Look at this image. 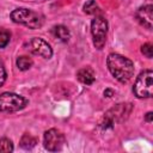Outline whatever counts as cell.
<instances>
[{
    "mask_svg": "<svg viewBox=\"0 0 153 153\" xmlns=\"http://www.w3.org/2000/svg\"><path fill=\"white\" fill-rule=\"evenodd\" d=\"M12 22L24 25L29 29H39L43 25V17L29 8H16L10 14Z\"/></svg>",
    "mask_w": 153,
    "mask_h": 153,
    "instance_id": "2",
    "label": "cell"
},
{
    "mask_svg": "<svg viewBox=\"0 0 153 153\" xmlns=\"http://www.w3.org/2000/svg\"><path fill=\"white\" fill-rule=\"evenodd\" d=\"M53 33L56 38H59L62 42H67L71 38V32L65 25H56L53 29Z\"/></svg>",
    "mask_w": 153,
    "mask_h": 153,
    "instance_id": "11",
    "label": "cell"
},
{
    "mask_svg": "<svg viewBox=\"0 0 153 153\" xmlns=\"http://www.w3.org/2000/svg\"><path fill=\"white\" fill-rule=\"evenodd\" d=\"M43 142H44V147L48 151L57 152V151H61L63 145L66 143V137L59 129L51 128L44 133Z\"/></svg>",
    "mask_w": 153,
    "mask_h": 153,
    "instance_id": "7",
    "label": "cell"
},
{
    "mask_svg": "<svg viewBox=\"0 0 153 153\" xmlns=\"http://www.w3.org/2000/svg\"><path fill=\"white\" fill-rule=\"evenodd\" d=\"M141 53H142L146 57L151 59V57L153 56V45H152L151 43H145V44L141 47Z\"/></svg>",
    "mask_w": 153,
    "mask_h": 153,
    "instance_id": "17",
    "label": "cell"
},
{
    "mask_svg": "<svg viewBox=\"0 0 153 153\" xmlns=\"http://www.w3.org/2000/svg\"><path fill=\"white\" fill-rule=\"evenodd\" d=\"M153 72L151 69H146L139 74L135 80L133 92L137 98H151L153 94V84H152Z\"/></svg>",
    "mask_w": 153,
    "mask_h": 153,
    "instance_id": "5",
    "label": "cell"
},
{
    "mask_svg": "<svg viewBox=\"0 0 153 153\" xmlns=\"http://www.w3.org/2000/svg\"><path fill=\"white\" fill-rule=\"evenodd\" d=\"M11 39V32L4 27H0V48H5Z\"/></svg>",
    "mask_w": 153,
    "mask_h": 153,
    "instance_id": "15",
    "label": "cell"
},
{
    "mask_svg": "<svg viewBox=\"0 0 153 153\" xmlns=\"http://www.w3.org/2000/svg\"><path fill=\"white\" fill-rule=\"evenodd\" d=\"M91 33L93 39V45L100 50L105 45L108 35V22L102 16H96L91 22Z\"/></svg>",
    "mask_w": 153,
    "mask_h": 153,
    "instance_id": "6",
    "label": "cell"
},
{
    "mask_svg": "<svg viewBox=\"0 0 153 153\" xmlns=\"http://www.w3.org/2000/svg\"><path fill=\"white\" fill-rule=\"evenodd\" d=\"M112 94H114V91L110 90V88H106V90L104 91V96H105V97H111Z\"/></svg>",
    "mask_w": 153,
    "mask_h": 153,
    "instance_id": "20",
    "label": "cell"
},
{
    "mask_svg": "<svg viewBox=\"0 0 153 153\" xmlns=\"http://www.w3.org/2000/svg\"><path fill=\"white\" fill-rule=\"evenodd\" d=\"M16 63H17V67L20 71H27V69L31 68V66H32L33 62H32V60L29 56H19L17 59Z\"/></svg>",
    "mask_w": 153,
    "mask_h": 153,
    "instance_id": "13",
    "label": "cell"
},
{
    "mask_svg": "<svg viewBox=\"0 0 153 153\" xmlns=\"http://www.w3.org/2000/svg\"><path fill=\"white\" fill-rule=\"evenodd\" d=\"M136 19L139 20V23L141 25H143L147 29H152V24H153V6L149 5H145L139 7V10L135 13Z\"/></svg>",
    "mask_w": 153,
    "mask_h": 153,
    "instance_id": "9",
    "label": "cell"
},
{
    "mask_svg": "<svg viewBox=\"0 0 153 153\" xmlns=\"http://www.w3.org/2000/svg\"><path fill=\"white\" fill-rule=\"evenodd\" d=\"M82 10H84V12L87 13V14H96V16L100 12V8L98 7V5H97V2H96L94 0H88V1L82 6Z\"/></svg>",
    "mask_w": 153,
    "mask_h": 153,
    "instance_id": "14",
    "label": "cell"
},
{
    "mask_svg": "<svg viewBox=\"0 0 153 153\" xmlns=\"http://www.w3.org/2000/svg\"><path fill=\"white\" fill-rule=\"evenodd\" d=\"M152 120H153V112H152V111H149V112H147V114H146V116H145V121H146V122H148V123H151V122H152Z\"/></svg>",
    "mask_w": 153,
    "mask_h": 153,
    "instance_id": "19",
    "label": "cell"
},
{
    "mask_svg": "<svg viewBox=\"0 0 153 153\" xmlns=\"http://www.w3.org/2000/svg\"><path fill=\"white\" fill-rule=\"evenodd\" d=\"M6 78H7V74H6V69H5V66L2 63V61H0V87L5 84L6 81Z\"/></svg>",
    "mask_w": 153,
    "mask_h": 153,
    "instance_id": "18",
    "label": "cell"
},
{
    "mask_svg": "<svg viewBox=\"0 0 153 153\" xmlns=\"http://www.w3.org/2000/svg\"><path fill=\"white\" fill-rule=\"evenodd\" d=\"M13 151V143L7 137L0 139V152H12Z\"/></svg>",
    "mask_w": 153,
    "mask_h": 153,
    "instance_id": "16",
    "label": "cell"
},
{
    "mask_svg": "<svg viewBox=\"0 0 153 153\" xmlns=\"http://www.w3.org/2000/svg\"><path fill=\"white\" fill-rule=\"evenodd\" d=\"M37 143V139L31 136L30 134H24L20 139V146L25 149H31L32 147H35Z\"/></svg>",
    "mask_w": 153,
    "mask_h": 153,
    "instance_id": "12",
    "label": "cell"
},
{
    "mask_svg": "<svg viewBox=\"0 0 153 153\" xmlns=\"http://www.w3.org/2000/svg\"><path fill=\"white\" fill-rule=\"evenodd\" d=\"M76 78L80 82H82L85 85H92L96 80L94 72L90 67H84V68L79 69L78 73H76Z\"/></svg>",
    "mask_w": 153,
    "mask_h": 153,
    "instance_id": "10",
    "label": "cell"
},
{
    "mask_svg": "<svg viewBox=\"0 0 153 153\" xmlns=\"http://www.w3.org/2000/svg\"><path fill=\"white\" fill-rule=\"evenodd\" d=\"M27 49L35 55H38L44 59H50L53 56V49L50 44L41 37H33L27 43Z\"/></svg>",
    "mask_w": 153,
    "mask_h": 153,
    "instance_id": "8",
    "label": "cell"
},
{
    "mask_svg": "<svg viewBox=\"0 0 153 153\" xmlns=\"http://www.w3.org/2000/svg\"><path fill=\"white\" fill-rule=\"evenodd\" d=\"M106 66L112 76L122 84L128 82L134 75L135 68L133 61L123 55L116 53L109 54L106 57Z\"/></svg>",
    "mask_w": 153,
    "mask_h": 153,
    "instance_id": "1",
    "label": "cell"
},
{
    "mask_svg": "<svg viewBox=\"0 0 153 153\" xmlns=\"http://www.w3.org/2000/svg\"><path fill=\"white\" fill-rule=\"evenodd\" d=\"M29 100L13 92H4L0 94V112H16L24 109Z\"/></svg>",
    "mask_w": 153,
    "mask_h": 153,
    "instance_id": "4",
    "label": "cell"
},
{
    "mask_svg": "<svg viewBox=\"0 0 153 153\" xmlns=\"http://www.w3.org/2000/svg\"><path fill=\"white\" fill-rule=\"evenodd\" d=\"M130 111H131V104H129V103H121V104H117L116 106L111 108L110 110H108V111L104 114L103 120L100 121L99 126H100L103 129L112 128L116 122L123 121L124 118H127L128 115L130 114Z\"/></svg>",
    "mask_w": 153,
    "mask_h": 153,
    "instance_id": "3",
    "label": "cell"
}]
</instances>
